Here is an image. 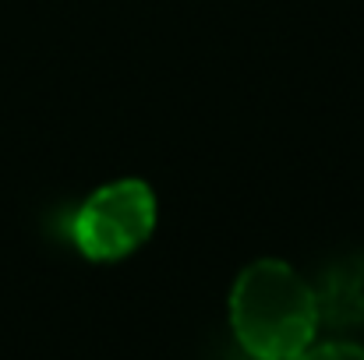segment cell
<instances>
[{
	"label": "cell",
	"mask_w": 364,
	"mask_h": 360,
	"mask_svg": "<svg viewBox=\"0 0 364 360\" xmlns=\"http://www.w3.org/2000/svg\"><path fill=\"white\" fill-rule=\"evenodd\" d=\"M297 360H364V350L354 343H322V347H308Z\"/></svg>",
	"instance_id": "obj_4"
},
{
	"label": "cell",
	"mask_w": 364,
	"mask_h": 360,
	"mask_svg": "<svg viewBox=\"0 0 364 360\" xmlns=\"http://www.w3.org/2000/svg\"><path fill=\"white\" fill-rule=\"evenodd\" d=\"M318 325L329 329H354L364 325V261L350 258L326 272L322 286L315 290Z\"/></svg>",
	"instance_id": "obj_3"
},
{
	"label": "cell",
	"mask_w": 364,
	"mask_h": 360,
	"mask_svg": "<svg viewBox=\"0 0 364 360\" xmlns=\"http://www.w3.org/2000/svg\"><path fill=\"white\" fill-rule=\"evenodd\" d=\"M156 227V198L141 180H117L89 195L71 219V237L92 261H117L138 251Z\"/></svg>",
	"instance_id": "obj_2"
},
{
	"label": "cell",
	"mask_w": 364,
	"mask_h": 360,
	"mask_svg": "<svg viewBox=\"0 0 364 360\" xmlns=\"http://www.w3.org/2000/svg\"><path fill=\"white\" fill-rule=\"evenodd\" d=\"M230 325L255 360H297L318 332L315 290L283 261H255L234 283Z\"/></svg>",
	"instance_id": "obj_1"
}]
</instances>
